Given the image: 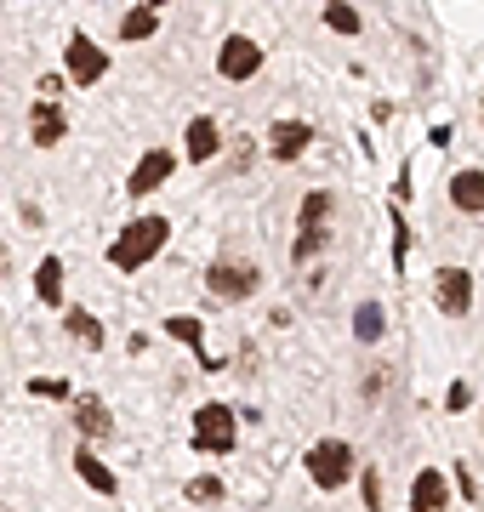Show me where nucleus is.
<instances>
[{
	"label": "nucleus",
	"instance_id": "f3484780",
	"mask_svg": "<svg viewBox=\"0 0 484 512\" xmlns=\"http://www.w3.org/2000/svg\"><path fill=\"white\" fill-rule=\"evenodd\" d=\"M35 296L46 302V308H57V302H63V262H57V256H46V262H40V274H35Z\"/></svg>",
	"mask_w": 484,
	"mask_h": 512
},
{
	"label": "nucleus",
	"instance_id": "f03ea898",
	"mask_svg": "<svg viewBox=\"0 0 484 512\" xmlns=\"http://www.w3.org/2000/svg\"><path fill=\"white\" fill-rule=\"evenodd\" d=\"M354 473H359V456L348 439H319L308 450V478H314L319 490H342Z\"/></svg>",
	"mask_w": 484,
	"mask_h": 512
},
{
	"label": "nucleus",
	"instance_id": "20e7f679",
	"mask_svg": "<svg viewBox=\"0 0 484 512\" xmlns=\"http://www.w3.org/2000/svg\"><path fill=\"white\" fill-rule=\"evenodd\" d=\"M262 274L251 262H211V274H205V291L217 296V302H245V296H257Z\"/></svg>",
	"mask_w": 484,
	"mask_h": 512
},
{
	"label": "nucleus",
	"instance_id": "a211bd4d",
	"mask_svg": "<svg viewBox=\"0 0 484 512\" xmlns=\"http://www.w3.org/2000/svg\"><path fill=\"white\" fill-rule=\"evenodd\" d=\"M63 330H69L75 342H86V348H103V325H97L86 308H69V313H63Z\"/></svg>",
	"mask_w": 484,
	"mask_h": 512
},
{
	"label": "nucleus",
	"instance_id": "423d86ee",
	"mask_svg": "<svg viewBox=\"0 0 484 512\" xmlns=\"http://www.w3.org/2000/svg\"><path fill=\"white\" fill-rule=\"evenodd\" d=\"M262 69V46L251 35H228L223 40V52H217V74L223 80H257Z\"/></svg>",
	"mask_w": 484,
	"mask_h": 512
},
{
	"label": "nucleus",
	"instance_id": "412c9836",
	"mask_svg": "<svg viewBox=\"0 0 484 512\" xmlns=\"http://www.w3.org/2000/svg\"><path fill=\"white\" fill-rule=\"evenodd\" d=\"M325 29H336V35H359L365 23H359L354 6H325Z\"/></svg>",
	"mask_w": 484,
	"mask_h": 512
},
{
	"label": "nucleus",
	"instance_id": "7ed1b4c3",
	"mask_svg": "<svg viewBox=\"0 0 484 512\" xmlns=\"http://www.w3.org/2000/svg\"><path fill=\"white\" fill-rule=\"evenodd\" d=\"M234 433H240V416L228 404H200L194 410V450L200 456H228L234 450Z\"/></svg>",
	"mask_w": 484,
	"mask_h": 512
},
{
	"label": "nucleus",
	"instance_id": "a878e982",
	"mask_svg": "<svg viewBox=\"0 0 484 512\" xmlns=\"http://www.w3.org/2000/svg\"><path fill=\"white\" fill-rule=\"evenodd\" d=\"M359 484H365V507L382 512V478H376V467H359Z\"/></svg>",
	"mask_w": 484,
	"mask_h": 512
},
{
	"label": "nucleus",
	"instance_id": "dca6fc26",
	"mask_svg": "<svg viewBox=\"0 0 484 512\" xmlns=\"http://www.w3.org/2000/svg\"><path fill=\"white\" fill-rule=\"evenodd\" d=\"M75 473L86 478V484H92L97 495H114V490H120V478H114L109 467L97 461V450H92V444H80V450H75Z\"/></svg>",
	"mask_w": 484,
	"mask_h": 512
},
{
	"label": "nucleus",
	"instance_id": "f8f14e48",
	"mask_svg": "<svg viewBox=\"0 0 484 512\" xmlns=\"http://www.w3.org/2000/svg\"><path fill=\"white\" fill-rule=\"evenodd\" d=\"M29 137H35L40 148H57V143H63V137H69V120H63V109H57V103H46V97H40L35 109H29Z\"/></svg>",
	"mask_w": 484,
	"mask_h": 512
},
{
	"label": "nucleus",
	"instance_id": "bb28decb",
	"mask_svg": "<svg viewBox=\"0 0 484 512\" xmlns=\"http://www.w3.org/2000/svg\"><path fill=\"white\" fill-rule=\"evenodd\" d=\"M445 404H450V410H467V404H473V387H467V382H456V387L445 393Z\"/></svg>",
	"mask_w": 484,
	"mask_h": 512
},
{
	"label": "nucleus",
	"instance_id": "6e6552de",
	"mask_svg": "<svg viewBox=\"0 0 484 512\" xmlns=\"http://www.w3.org/2000/svg\"><path fill=\"white\" fill-rule=\"evenodd\" d=\"M171 171H177V154L171 148H149L143 160L131 165V177H126V194H154V188L166 183Z\"/></svg>",
	"mask_w": 484,
	"mask_h": 512
},
{
	"label": "nucleus",
	"instance_id": "0eeeda50",
	"mask_svg": "<svg viewBox=\"0 0 484 512\" xmlns=\"http://www.w3.org/2000/svg\"><path fill=\"white\" fill-rule=\"evenodd\" d=\"M433 302H439V313H450V319H462V313L473 308V274H467V268H439Z\"/></svg>",
	"mask_w": 484,
	"mask_h": 512
},
{
	"label": "nucleus",
	"instance_id": "5701e85b",
	"mask_svg": "<svg viewBox=\"0 0 484 512\" xmlns=\"http://www.w3.org/2000/svg\"><path fill=\"white\" fill-rule=\"evenodd\" d=\"M325 239H331L325 228H302V239L291 245V256H297V262H308V256H319V251H325Z\"/></svg>",
	"mask_w": 484,
	"mask_h": 512
},
{
	"label": "nucleus",
	"instance_id": "cd10ccee",
	"mask_svg": "<svg viewBox=\"0 0 484 512\" xmlns=\"http://www.w3.org/2000/svg\"><path fill=\"white\" fill-rule=\"evenodd\" d=\"M29 393H40V399H63L69 387H63V382H29Z\"/></svg>",
	"mask_w": 484,
	"mask_h": 512
},
{
	"label": "nucleus",
	"instance_id": "1a4fd4ad",
	"mask_svg": "<svg viewBox=\"0 0 484 512\" xmlns=\"http://www.w3.org/2000/svg\"><path fill=\"white\" fill-rule=\"evenodd\" d=\"M308 143H314V126H308V120H274V126H268V154H274V160H302Z\"/></svg>",
	"mask_w": 484,
	"mask_h": 512
},
{
	"label": "nucleus",
	"instance_id": "2eb2a0df",
	"mask_svg": "<svg viewBox=\"0 0 484 512\" xmlns=\"http://www.w3.org/2000/svg\"><path fill=\"white\" fill-rule=\"evenodd\" d=\"M75 427H80V439H109L114 433V421H109V410H103V399H75Z\"/></svg>",
	"mask_w": 484,
	"mask_h": 512
},
{
	"label": "nucleus",
	"instance_id": "9b49d317",
	"mask_svg": "<svg viewBox=\"0 0 484 512\" xmlns=\"http://www.w3.org/2000/svg\"><path fill=\"white\" fill-rule=\"evenodd\" d=\"M450 507V484L439 467H422L416 484H410V512H445Z\"/></svg>",
	"mask_w": 484,
	"mask_h": 512
},
{
	"label": "nucleus",
	"instance_id": "393cba45",
	"mask_svg": "<svg viewBox=\"0 0 484 512\" xmlns=\"http://www.w3.org/2000/svg\"><path fill=\"white\" fill-rule=\"evenodd\" d=\"M393 217V268H405V256H410V228H405V217L399 211H388Z\"/></svg>",
	"mask_w": 484,
	"mask_h": 512
},
{
	"label": "nucleus",
	"instance_id": "39448f33",
	"mask_svg": "<svg viewBox=\"0 0 484 512\" xmlns=\"http://www.w3.org/2000/svg\"><path fill=\"white\" fill-rule=\"evenodd\" d=\"M63 69H69V80H75V86H97V80L109 74V52H103L97 40H86V35H69Z\"/></svg>",
	"mask_w": 484,
	"mask_h": 512
},
{
	"label": "nucleus",
	"instance_id": "b1692460",
	"mask_svg": "<svg viewBox=\"0 0 484 512\" xmlns=\"http://www.w3.org/2000/svg\"><path fill=\"white\" fill-rule=\"evenodd\" d=\"M188 501H223V478H188Z\"/></svg>",
	"mask_w": 484,
	"mask_h": 512
},
{
	"label": "nucleus",
	"instance_id": "aec40b11",
	"mask_svg": "<svg viewBox=\"0 0 484 512\" xmlns=\"http://www.w3.org/2000/svg\"><path fill=\"white\" fill-rule=\"evenodd\" d=\"M154 29H160V12H154V6H137V12L120 18V40H149Z\"/></svg>",
	"mask_w": 484,
	"mask_h": 512
},
{
	"label": "nucleus",
	"instance_id": "9d476101",
	"mask_svg": "<svg viewBox=\"0 0 484 512\" xmlns=\"http://www.w3.org/2000/svg\"><path fill=\"white\" fill-rule=\"evenodd\" d=\"M166 336H171V342H188V348L200 353V370H223V359L205 348V325L194 319V313H171V319H166Z\"/></svg>",
	"mask_w": 484,
	"mask_h": 512
},
{
	"label": "nucleus",
	"instance_id": "f257e3e1",
	"mask_svg": "<svg viewBox=\"0 0 484 512\" xmlns=\"http://www.w3.org/2000/svg\"><path fill=\"white\" fill-rule=\"evenodd\" d=\"M166 234H171L166 217H137L131 228H120V239L109 245V262L120 274H131V268H143V262H154V256L166 251Z\"/></svg>",
	"mask_w": 484,
	"mask_h": 512
},
{
	"label": "nucleus",
	"instance_id": "4be33fe9",
	"mask_svg": "<svg viewBox=\"0 0 484 512\" xmlns=\"http://www.w3.org/2000/svg\"><path fill=\"white\" fill-rule=\"evenodd\" d=\"M325 211H331V194H325V188H314V194H308V200H302V228H319V222H325Z\"/></svg>",
	"mask_w": 484,
	"mask_h": 512
},
{
	"label": "nucleus",
	"instance_id": "4468645a",
	"mask_svg": "<svg viewBox=\"0 0 484 512\" xmlns=\"http://www.w3.org/2000/svg\"><path fill=\"white\" fill-rule=\"evenodd\" d=\"M450 205L479 217V211H484V171H473V165H467V171H456V177H450Z\"/></svg>",
	"mask_w": 484,
	"mask_h": 512
},
{
	"label": "nucleus",
	"instance_id": "6ab92c4d",
	"mask_svg": "<svg viewBox=\"0 0 484 512\" xmlns=\"http://www.w3.org/2000/svg\"><path fill=\"white\" fill-rule=\"evenodd\" d=\"M388 330V313H382V302H359V313H354V336L359 342H376Z\"/></svg>",
	"mask_w": 484,
	"mask_h": 512
},
{
	"label": "nucleus",
	"instance_id": "ddd939ff",
	"mask_svg": "<svg viewBox=\"0 0 484 512\" xmlns=\"http://www.w3.org/2000/svg\"><path fill=\"white\" fill-rule=\"evenodd\" d=\"M217 148H223V131H217V120H188V131H183V154L188 160H217Z\"/></svg>",
	"mask_w": 484,
	"mask_h": 512
}]
</instances>
